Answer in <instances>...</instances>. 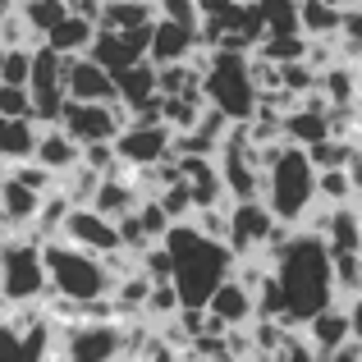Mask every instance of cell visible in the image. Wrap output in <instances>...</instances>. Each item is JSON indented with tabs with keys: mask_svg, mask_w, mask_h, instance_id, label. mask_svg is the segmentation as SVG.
Listing matches in <instances>:
<instances>
[{
	"mask_svg": "<svg viewBox=\"0 0 362 362\" xmlns=\"http://www.w3.org/2000/svg\"><path fill=\"white\" fill-rule=\"evenodd\" d=\"M271 275H275L280 298H284L280 326H289V330H298L308 317H317V312H326L330 303H335L330 257H326V247H321L317 234L293 230V239L280 247V257H275Z\"/></svg>",
	"mask_w": 362,
	"mask_h": 362,
	"instance_id": "cell-1",
	"label": "cell"
},
{
	"mask_svg": "<svg viewBox=\"0 0 362 362\" xmlns=\"http://www.w3.org/2000/svg\"><path fill=\"white\" fill-rule=\"evenodd\" d=\"M262 206L275 225H289V230H298L303 216L317 206V170L308 165L303 147L284 142V151L262 170Z\"/></svg>",
	"mask_w": 362,
	"mask_h": 362,
	"instance_id": "cell-2",
	"label": "cell"
},
{
	"mask_svg": "<svg viewBox=\"0 0 362 362\" xmlns=\"http://www.w3.org/2000/svg\"><path fill=\"white\" fill-rule=\"evenodd\" d=\"M42 271H46V293L69 303H97L110 298V271L101 257L83 252V247L64 243V239H46L42 243Z\"/></svg>",
	"mask_w": 362,
	"mask_h": 362,
	"instance_id": "cell-3",
	"label": "cell"
},
{
	"mask_svg": "<svg viewBox=\"0 0 362 362\" xmlns=\"http://www.w3.org/2000/svg\"><path fill=\"white\" fill-rule=\"evenodd\" d=\"M202 101L216 106L230 124H247L257 110V88H252V69L247 55L234 51H211L202 64Z\"/></svg>",
	"mask_w": 362,
	"mask_h": 362,
	"instance_id": "cell-4",
	"label": "cell"
},
{
	"mask_svg": "<svg viewBox=\"0 0 362 362\" xmlns=\"http://www.w3.org/2000/svg\"><path fill=\"white\" fill-rule=\"evenodd\" d=\"M0 293L9 303H42L46 293V271H42V243L28 234L0 239Z\"/></svg>",
	"mask_w": 362,
	"mask_h": 362,
	"instance_id": "cell-5",
	"label": "cell"
},
{
	"mask_svg": "<svg viewBox=\"0 0 362 362\" xmlns=\"http://www.w3.org/2000/svg\"><path fill=\"white\" fill-rule=\"evenodd\" d=\"M55 358L60 362H119V326L115 321L55 326Z\"/></svg>",
	"mask_w": 362,
	"mask_h": 362,
	"instance_id": "cell-6",
	"label": "cell"
},
{
	"mask_svg": "<svg viewBox=\"0 0 362 362\" xmlns=\"http://www.w3.org/2000/svg\"><path fill=\"white\" fill-rule=\"evenodd\" d=\"M55 124H60L78 147H88V142H110L115 138L124 124H129V110H124L119 101H64Z\"/></svg>",
	"mask_w": 362,
	"mask_h": 362,
	"instance_id": "cell-7",
	"label": "cell"
},
{
	"mask_svg": "<svg viewBox=\"0 0 362 362\" xmlns=\"http://www.w3.org/2000/svg\"><path fill=\"white\" fill-rule=\"evenodd\" d=\"M271 230H275V221H271V211L262 206V197H247V202H230V206H225V247H230L234 262L262 252V243L271 239Z\"/></svg>",
	"mask_w": 362,
	"mask_h": 362,
	"instance_id": "cell-8",
	"label": "cell"
},
{
	"mask_svg": "<svg viewBox=\"0 0 362 362\" xmlns=\"http://www.w3.org/2000/svg\"><path fill=\"white\" fill-rule=\"evenodd\" d=\"M110 147H115V160L124 170H147L170 156V129L165 124H124L110 138Z\"/></svg>",
	"mask_w": 362,
	"mask_h": 362,
	"instance_id": "cell-9",
	"label": "cell"
},
{
	"mask_svg": "<svg viewBox=\"0 0 362 362\" xmlns=\"http://www.w3.org/2000/svg\"><path fill=\"white\" fill-rule=\"evenodd\" d=\"M298 335L308 339V349L317 358L335 354L339 344H349V339H358V303H330L326 312H317V317H308L298 326Z\"/></svg>",
	"mask_w": 362,
	"mask_h": 362,
	"instance_id": "cell-10",
	"label": "cell"
},
{
	"mask_svg": "<svg viewBox=\"0 0 362 362\" xmlns=\"http://www.w3.org/2000/svg\"><path fill=\"white\" fill-rule=\"evenodd\" d=\"M55 239L83 247V252H92V257H110V252H119L115 221L97 216L92 206H69V216H64V225H60V234H55Z\"/></svg>",
	"mask_w": 362,
	"mask_h": 362,
	"instance_id": "cell-11",
	"label": "cell"
},
{
	"mask_svg": "<svg viewBox=\"0 0 362 362\" xmlns=\"http://www.w3.org/2000/svg\"><path fill=\"white\" fill-rule=\"evenodd\" d=\"M64 101H115V78L88 55H64Z\"/></svg>",
	"mask_w": 362,
	"mask_h": 362,
	"instance_id": "cell-12",
	"label": "cell"
},
{
	"mask_svg": "<svg viewBox=\"0 0 362 362\" xmlns=\"http://www.w3.org/2000/svg\"><path fill=\"white\" fill-rule=\"evenodd\" d=\"M197 51V33L193 28H179L170 18H151V37H147V64H184Z\"/></svg>",
	"mask_w": 362,
	"mask_h": 362,
	"instance_id": "cell-13",
	"label": "cell"
},
{
	"mask_svg": "<svg viewBox=\"0 0 362 362\" xmlns=\"http://www.w3.org/2000/svg\"><path fill=\"white\" fill-rule=\"evenodd\" d=\"M33 165H42L46 175H69L78 165V142L60 129V124H42L37 129V142H33Z\"/></svg>",
	"mask_w": 362,
	"mask_h": 362,
	"instance_id": "cell-14",
	"label": "cell"
},
{
	"mask_svg": "<svg viewBox=\"0 0 362 362\" xmlns=\"http://www.w3.org/2000/svg\"><path fill=\"white\" fill-rule=\"evenodd\" d=\"M317 97L326 101V110H354L358 106V64H326L317 74Z\"/></svg>",
	"mask_w": 362,
	"mask_h": 362,
	"instance_id": "cell-15",
	"label": "cell"
},
{
	"mask_svg": "<svg viewBox=\"0 0 362 362\" xmlns=\"http://www.w3.org/2000/svg\"><path fill=\"white\" fill-rule=\"evenodd\" d=\"M138 202H142V197H138V188H133L129 170H119V175H106V179H101L88 206H92L97 216H106V221H119V216H129Z\"/></svg>",
	"mask_w": 362,
	"mask_h": 362,
	"instance_id": "cell-16",
	"label": "cell"
},
{
	"mask_svg": "<svg viewBox=\"0 0 362 362\" xmlns=\"http://www.w3.org/2000/svg\"><path fill=\"white\" fill-rule=\"evenodd\" d=\"M110 78H115V101L124 110H133V106H142V101L156 97V64H147V60L129 64V69L110 74Z\"/></svg>",
	"mask_w": 362,
	"mask_h": 362,
	"instance_id": "cell-17",
	"label": "cell"
},
{
	"mask_svg": "<svg viewBox=\"0 0 362 362\" xmlns=\"http://www.w3.org/2000/svg\"><path fill=\"white\" fill-rule=\"evenodd\" d=\"M92 33H97V23H88V18H78V14H64L60 23L42 37V46L55 51V55H88Z\"/></svg>",
	"mask_w": 362,
	"mask_h": 362,
	"instance_id": "cell-18",
	"label": "cell"
},
{
	"mask_svg": "<svg viewBox=\"0 0 362 362\" xmlns=\"http://www.w3.org/2000/svg\"><path fill=\"white\" fill-rule=\"evenodd\" d=\"M280 138L289 142V147H312V142L330 138V129H326V110H312V106H293L289 115L280 119Z\"/></svg>",
	"mask_w": 362,
	"mask_h": 362,
	"instance_id": "cell-19",
	"label": "cell"
},
{
	"mask_svg": "<svg viewBox=\"0 0 362 362\" xmlns=\"http://www.w3.org/2000/svg\"><path fill=\"white\" fill-rule=\"evenodd\" d=\"M293 9H298V33L308 42H326V37L339 33V14L344 9L326 5V0H293Z\"/></svg>",
	"mask_w": 362,
	"mask_h": 362,
	"instance_id": "cell-20",
	"label": "cell"
},
{
	"mask_svg": "<svg viewBox=\"0 0 362 362\" xmlns=\"http://www.w3.org/2000/svg\"><path fill=\"white\" fill-rule=\"evenodd\" d=\"M37 119H0V165H18L33 160V142H37Z\"/></svg>",
	"mask_w": 362,
	"mask_h": 362,
	"instance_id": "cell-21",
	"label": "cell"
},
{
	"mask_svg": "<svg viewBox=\"0 0 362 362\" xmlns=\"http://www.w3.org/2000/svg\"><path fill=\"white\" fill-rule=\"evenodd\" d=\"M151 18H156V0H115V5H101L97 28L129 33V28H147Z\"/></svg>",
	"mask_w": 362,
	"mask_h": 362,
	"instance_id": "cell-22",
	"label": "cell"
},
{
	"mask_svg": "<svg viewBox=\"0 0 362 362\" xmlns=\"http://www.w3.org/2000/svg\"><path fill=\"white\" fill-rule=\"evenodd\" d=\"M317 202L321 206H354L358 202V165L321 170L317 175Z\"/></svg>",
	"mask_w": 362,
	"mask_h": 362,
	"instance_id": "cell-23",
	"label": "cell"
},
{
	"mask_svg": "<svg viewBox=\"0 0 362 362\" xmlns=\"http://www.w3.org/2000/svg\"><path fill=\"white\" fill-rule=\"evenodd\" d=\"M303 156H308V165L317 170H349L358 165V142H344V138H321L312 142V147H303Z\"/></svg>",
	"mask_w": 362,
	"mask_h": 362,
	"instance_id": "cell-24",
	"label": "cell"
},
{
	"mask_svg": "<svg viewBox=\"0 0 362 362\" xmlns=\"http://www.w3.org/2000/svg\"><path fill=\"white\" fill-rule=\"evenodd\" d=\"M14 14L23 18L28 33H33L37 42H42V37L51 33V28L60 23L64 14H69V5H64V0H14Z\"/></svg>",
	"mask_w": 362,
	"mask_h": 362,
	"instance_id": "cell-25",
	"label": "cell"
},
{
	"mask_svg": "<svg viewBox=\"0 0 362 362\" xmlns=\"http://www.w3.org/2000/svg\"><path fill=\"white\" fill-rule=\"evenodd\" d=\"M202 92H184V97H160V124H165L170 133H188L202 115Z\"/></svg>",
	"mask_w": 362,
	"mask_h": 362,
	"instance_id": "cell-26",
	"label": "cell"
},
{
	"mask_svg": "<svg viewBox=\"0 0 362 362\" xmlns=\"http://www.w3.org/2000/svg\"><path fill=\"white\" fill-rule=\"evenodd\" d=\"M184 92H202V69L193 64H156V97H184Z\"/></svg>",
	"mask_w": 362,
	"mask_h": 362,
	"instance_id": "cell-27",
	"label": "cell"
},
{
	"mask_svg": "<svg viewBox=\"0 0 362 362\" xmlns=\"http://www.w3.org/2000/svg\"><path fill=\"white\" fill-rule=\"evenodd\" d=\"M303 51H308V37H303V33H289V37H262V42L252 46V55H257V60H266V64H298Z\"/></svg>",
	"mask_w": 362,
	"mask_h": 362,
	"instance_id": "cell-28",
	"label": "cell"
},
{
	"mask_svg": "<svg viewBox=\"0 0 362 362\" xmlns=\"http://www.w3.org/2000/svg\"><path fill=\"white\" fill-rule=\"evenodd\" d=\"M252 5H257V14H262L266 37L298 33V9H293V0H252Z\"/></svg>",
	"mask_w": 362,
	"mask_h": 362,
	"instance_id": "cell-29",
	"label": "cell"
},
{
	"mask_svg": "<svg viewBox=\"0 0 362 362\" xmlns=\"http://www.w3.org/2000/svg\"><path fill=\"white\" fill-rule=\"evenodd\" d=\"M97 184H101V175H92V170H83V165H74L69 175L55 179V188L64 193V202H69V206H88L92 193H97Z\"/></svg>",
	"mask_w": 362,
	"mask_h": 362,
	"instance_id": "cell-30",
	"label": "cell"
},
{
	"mask_svg": "<svg viewBox=\"0 0 362 362\" xmlns=\"http://www.w3.org/2000/svg\"><path fill=\"white\" fill-rule=\"evenodd\" d=\"M179 312V293H175V284H151L147 289V298H142V321H151V326H156V321H170Z\"/></svg>",
	"mask_w": 362,
	"mask_h": 362,
	"instance_id": "cell-31",
	"label": "cell"
},
{
	"mask_svg": "<svg viewBox=\"0 0 362 362\" xmlns=\"http://www.w3.org/2000/svg\"><path fill=\"white\" fill-rule=\"evenodd\" d=\"M133 221H138V230H142V239H147V243H160V239H165V230H170V216L156 206V197H142V202L133 206Z\"/></svg>",
	"mask_w": 362,
	"mask_h": 362,
	"instance_id": "cell-32",
	"label": "cell"
},
{
	"mask_svg": "<svg viewBox=\"0 0 362 362\" xmlns=\"http://www.w3.org/2000/svg\"><path fill=\"white\" fill-rule=\"evenodd\" d=\"M156 206L170 216V225H179V221H188L193 216V197H188V184L184 179H175V184H165L156 193Z\"/></svg>",
	"mask_w": 362,
	"mask_h": 362,
	"instance_id": "cell-33",
	"label": "cell"
},
{
	"mask_svg": "<svg viewBox=\"0 0 362 362\" xmlns=\"http://www.w3.org/2000/svg\"><path fill=\"white\" fill-rule=\"evenodd\" d=\"M28 69H33V46H9V51L0 55V83L28 88Z\"/></svg>",
	"mask_w": 362,
	"mask_h": 362,
	"instance_id": "cell-34",
	"label": "cell"
},
{
	"mask_svg": "<svg viewBox=\"0 0 362 362\" xmlns=\"http://www.w3.org/2000/svg\"><path fill=\"white\" fill-rule=\"evenodd\" d=\"M5 175L14 179V184H23L28 193H37V197L55 188V175H46L42 165H33V160H18V165H9V170H5Z\"/></svg>",
	"mask_w": 362,
	"mask_h": 362,
	"instance_id": "cell-35",
	"label": "cell"
},
{
	"mask_svg": "<svg viewBox=\"0 0 362 362\" xmlns=\"http://www.w3.org/2000/svg\"><path fill=\"white\" fill-rule=\"evenodd\" d=\"M0 119H33V101H28V88L0 83Z\"/></svg>",
	"mask_w": 362,
	"mask_h": 362,
	"instance_id": "cell-36",
	"label": "cell"
},
{
	"mask_svg": "<svg viewBox=\"0 0 362 362\" xmlns=\"http://www.w3.org/2000/svg\"><path fill=\"white\" fill-rule=\"evenodd\" d=\"M271 362H321V358L308 349V339H303L298 330H289V335H284V344H280V354H275Z\"/></svg>",
	"mask_w": 362,
	"mask_h": 362,
	"instance_id": "cell-37",
	"label": "cell"
},
{
	"mask_svg": "<svg viewBox=\"0 0 362 362\" xmlns=\"http://www.w3.org/2000/svg\"><path fill=\"white\" fill-rule=\"evenodd\" d=\"M321 362H362V344H358V339H349V344H339L335 354H326Z\"/></svg>",
	"mask_w": 362,
	"mask_h": 362,
	"instance_id": "cell-38",
	"label": "cell"
},
{
	"mask_svg": "<svg viewBox=\"0 0 362 362\" xmlns=\"http://www.w3.org/2000/svg\"><path fill=\"white\" fill-rule=\"evenodd\" d=\"M326 5H335V9H354L358 0H326Z\"/></svg>",
	"mask_w": 362,
	"mask_h": 362,
	"instance_id": "cell-39",
	"label": "cell"
},
{
	"mask_svg": "<svg viewBox=\"0 0 362 362\" xmlns=\"http://www.w3.org/2000/svg\"><path fill=\"white\" fill-rule=\"evenodd\" d=\"M239 5H252V0H239Z\"/></svg>",
	"mask_w": 362,
	"mask_h": 362,
	"instance_id": "cell-40",
	"label": "cell"
},
{
	"mask_svg": "<svg viewBox=\"0 0 362 362\" xmlns=\"http://www.w3.org/2000/svg\"><path fill=\"white\" fill-rule=\"evenodd\" d=\"M0 55H5V46H0Z\"/></svg>",
	"mask_w": 362,
	"mask_h": 362,
	"instance_id": "cell-41",
	"label": "cell"
},
{
	"mask_svg": "<svg viewBox=\"0 0 362 362\" xmlns=\"http://www.w3.org/2000/svg\"><path fill=\"white\" fill-rule=\"evenodd\" d=\"M64 5H69V0H64Z\"/></svg>",
	"mask_w": 362,
	"mask_h": 362,
	"instance_id": "cell-42",
	"label": "cell"
}]
</instances>
